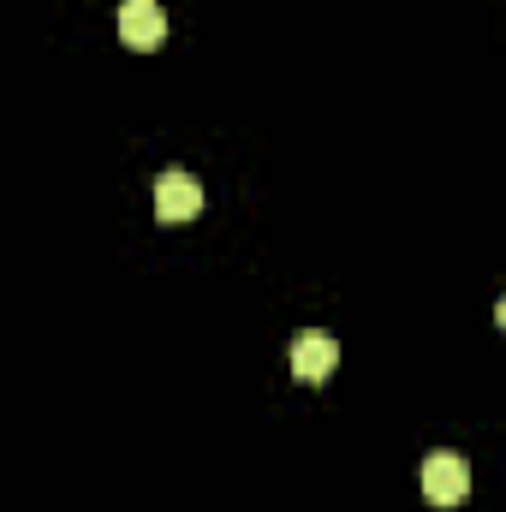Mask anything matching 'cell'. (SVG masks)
<instances>
[{
	"mask_svg": "<svg viewBox=\"0 0 506 512\" xmlns=\"http://www.w3.org/2000/svg\"><path fill=\"white\" fill-rule=\"evenodd\" d=\"M471 495V465L459 453H435L423 459V501L429 507H459Z\"/></svg>",
	"mask_w": 506,
	"mask_h": 512,
	"instance_id": "cell-1",
	"label": "cell"
},
{
	"mask_svg": "<svg viewBox=\"0 0 506 512\" xmlns=\"http://www.w3.org/2000/svg\"><path fill=\"white\" fill-rule=\"evenodd\" d=\"M155 215H161L167 227L197 221V215H203V185H197L191 173H161V179H155Z\"/></svg>",
	"mask_w": 506,
	"mask_h": 512,
	"instance_id": "cell-2",
	"label": "cell"
},
{
	"mask_svg": "<svg viewBox=\"0 0 506 512\" xmlns=\"http://www.w3.org/2000/svg\"><path fill=\"white\" fill-rule=\"evenodd\" d=\"M334 364H340V346H334V334H322V328H304L298 340H292V376L298 382H328L334 376Z\"/></svg>",
	"mask_w": 506,
	"mask_h": 512,
	"instance_id": "cell-3",
	"label": "cell"
},
{
	"mask_svg": "<svg viewBox=\"0 0 506 512\" xmlns=\"http://www.w3.org/2000/svg\"><path fill=\"white\" fill-rule=\"evenodd\" d=\"M161 36H167L161 0H126V6H120V42H126V48L149 54V48H161Z\"/></svg>",
	"mask_w": 506,
	"mask_h": 512,
	"instance_id": "cell-4",
	"label": "cell"
},
{
	"mask_svg": "<svg viewBox=\"0 0 506 512\" xmlns=\"http://www.w3.org/2000/svg\"><path fill=\"white\" fill-rule=\"evenodd\" d=\"M495 322H501V328H506V298H501V304H495Z\"/></svg>",
	"mask_w": 506,
	"mask_h": 512,
	"instance_id": "cell-5",
	"label": "cell"
}]
</instances>
